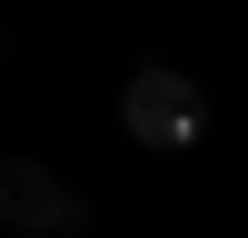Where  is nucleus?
<instances>
[{
  "label": "nucleus",
  "instance_id": "obj_1",
  "mask_svg": "<svg viewBox=\"0 0 248 238\" xmlns=\"http://www.w3.org/2000/svg\"><path fill=\"white\" fill-rule=\"evenodd\" d=\"M119 129H129L139 149H199V129H209V99H199V79H189V70L149 60V70L119 89Z\"/></svg>",
  "mask_w": 248,
  "mask_h": 238
},
{
  "label": "nucleus",
  "instance_id": "obj_2",
  "mask_svg": "<svg viewBox=\"0 0 248 238\" xmlns=\"http://www.w3.org/2000/svg\"><path fill=\"white\" fill-rule=\"evenodd\" d=\"M0 218H10L20 238H60V228L79 218V198L60 189L40 159H0Z\"/></svg>",
  "mask_w": 248,
  "mask_h": 238
}]
</instances>
